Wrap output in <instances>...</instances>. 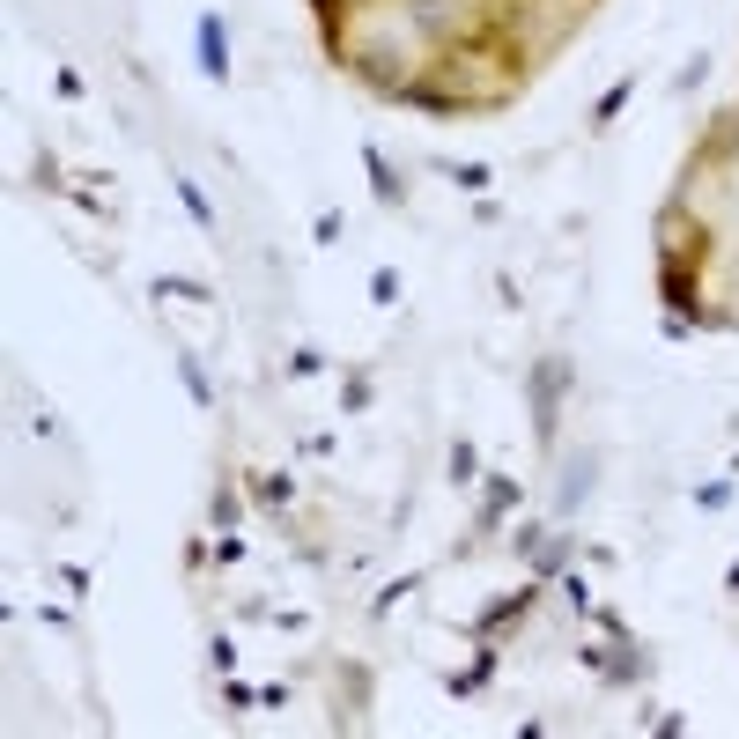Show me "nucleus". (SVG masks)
I'll return each mask as SVG.
<instances>
[{"label": "nucleus", "instance_id": "f257e3e1", "mask_svg": "<svg viewBox=\"0 0 739 739\" xmlns=\"http://www.w3.org/2000/svg\"><path fill=\"white\" fill-rule=\"evenodd\" d=\"M570 392V363L562 355H540L533 363V437H540V451H555V400Z\"/></svg>", "mask_w": 739, "mask_h": 739}, {"label": "nucleus", "instance_id": "f03ea898", "mask_svg": "<svg viewBox=\"0 0 739 739\" xmlns=\"http://www.w3.org/2000/svg\"><path fill=\"white\" fill-rule=\"evenodd\" d=\"M540 592H547V584L533 577L525 592H510V599H496V606H481V614H473V643H496V636H510V629H518V621L540 606Z\"/></svg>", "mask_w": 739, "mask_h": 739}, {"label": "nucleus", "instance_id": "7ed1b4c3", "mask_svg": "<svg viewBox=\"0 0 739 739\" xmlns=\"http://www.w3.org/2000/svg\"><path fill=\"white\" fill-rule=\"evenodd\" d=\"M658 296H666V311H680V318H703V274H695V259H673L666 252V267H658Z\"/></svg>", "mask_w": 739, "mask_h": 739}, {"label": "nucleus", "instance_id": "20e7f679", "mask_svg": "<svg viewBox=\"0 0 739 739\" xmlns=\"http://www.w3.org/2000/svg\"><path fill=\"white\" fill-rule=\"evenodd\" d=\"M525 503V488L510 481V473H488V488H481V510H473V540H488L496 533V525L510 518V510Z\"/></svg>", "mask_w": 739, "mask_h": 739}, {"label": "nucleus", "instance_id": "39448f33", "mask_svg": "<svg viewBox=\"0 0 739 739\" xmlns=\"http://www.w3.org/2000/svg\"><path fill=\"white\" fill-rule=\"evenodd\" d=\"M200 74L207 82H230V23H222L215 8L200 15Z\"/></svg>", "mask_w": 739, "mask_h": 739}, {"label": "nucleus", "instance_id": "423d86ee", "mask_svg": "<svg viewBox=\"0 0 739 739\" xmlns=\"http://www.w3.org/2000/svg\"><path fill=\"white\" fill-rule=\"evenodd\" d=\"M363 170H370V193H377V207H407V178L392 170V156L377 141H363Z\"/></svg>", "mask_w": 739, "mask_h": 739}, {"label": "nucleus", "instance_id": "0eeeda50", "mask_svg": "<svg viewBox=\"0 0 739 739\" xmlns=\"http://www.w3.org/2000/svg\"><path fill=\"white\" fill-rule=\"evenodd\" d=\"M570 555H577V533H547V540H540V555H533V577H540V584H555L562 570H570Z\"/></svg>", "mask_w": 739, "mask_h": 739}, {"label": "nucleus", "instance_id": "6e6552de", "mask_svg": "<svg viewBox=\"0 0 739 739\" xmlns=\"http://www.w3.org/2000/svg\"><path fill=\"white\" fill-rule=\"evenodd\" d=\"M444 466H451V473H444L451 488H473V481H481V451H473V437H451V444H444Z\"/></svg>", "mask_w": 739, "mask_h": 739}, {"label": "nucleus", "instance_id": "1a4fd4ad", "mask_svg": "<svg viewBox=\"0 0 739 739\" xmlns=\"http://www.w3.org/2000/svg\"><path fill=\"white\" fill-rule=\"evenodd\" d=\"M148 296H170V303H215V289H207V281H185V274H156V281H148Z\"/></svg>", "mask_w": 739, "mask_h": 739}, {"label": "nucleus", "instance_id": "9d476101", "mask_svg": "<svg viewBox=\"0 0 739 739\" xmlns=\"http://www.w3.org/2000/svg\"><path fill=\"white\" fill-rule=\"evenodd\" d=\"M170 193H178V207L193 215V230H207V237H215V207H207V193H200L193 178H170Z\"/></svg>", "mask_w": 739, "mask_h": 739}, {"label": "nucleus", "instance_id": "9b49d317", "mask_svg": "<svg viewBox=\"0 0 739 739\" xmlns=\"http://www.w3.org/2000/svg\"><path fill=\"white\" fill-rule=\"evenodd\" d=\"M629 97H636V74H621L614 89H599V104H592V126H614L621 111H629Z\"/></svg>", "mask_w": 739, "mask_h": 739}, {"label": "nucleus", "instance_id": "f8f14e48", "mask_svg": "<svg viewBox=\"0 0 739 739\" xmlns=\"http://www.w3.org/2000/svg\"><path fill=\"white\" fill-rule=\"evenodd\" d=\"M178 377H185V392H193V407H200V414L215 407V385H207V370H200V355H193V348H178Z\"/></svg>", "mask_w": 739, "mask_h": 739}, {"label": "nucleus", "instance_id": "ddd939ff", "mask_svg": "<svg viewBox=\"0 0 739 739\" xmlns=\"http://www.w3.org/2000/svg\"><path fill=\"white\" fill-rule=\"evenodd\" d=\"M444 178L459 185V193H473V200H488V185H496V170H488V163H444Z\"/></svg>", "mask_w": 739, "mask_h": 739}, {"label": "nucleus", "instance_id": "4468645a", "mask_svg": "<svg viewBox=\"0 0 739 739\" xmlns=\"http://www.w3.org/2000/svg\"><path fill=\"white\" fill-rule=\"evenodd\" d=\"M252 496L267 503V510H281V503L296 496V481H289V473H252Z\"/></svg>", "mask_w": 739, "mask_h": 739}, {"label": "nucleus", "instance_id": "2eb2a0df", "mask_svg": "<svg viewBox=\"0 0 739 739\" xmlns=\"http://www.w3.org/2000/svg\"><path fill=\"white\" fill-rule=\"evenodd\" d=\"M407 592H422V577H392V584H385V592H377V599H370V614H392V606H400Z\"/></svg>", "mask_w": 739, "mask_h": 739}, {"label": "nucleus", "instance_id": "dca6fc26", "mask_svg": "<svg viewBox=\"0 0 739 739\" xmlns=\"http://www.w3.org/2000/svg\"><path fill=\"white\" fill-rule=\"evenodd\" d=\"M370 303H377V311H385V303H400V274H392V267L370 274Z\"/></svg>", "mask_w": 739, "mask_h": 739}, {"label": "nucleus", "instance_id": "f3484780", "mask_svg": "<svg viewBox=\"0 0 739 739\" xmlns=\"http://www.w3.org/2000/svg\"><path fill=\"white\" fill-rule=\"evenodd\" d=\"M237 518H244L237 488H215V525H222V533H237Z\"/></svg>", "mask_w": 739, "mask_h": 739}, {"label": "nucleus", "instance_id": "a211bd4d", "mask_svg": "<svg viewBox=\"0 0 739 739\" xmlns=\"http://www.w3.org/2000/svg\"><path fill=\"white\" fill-rule=\"evenodd\" d=\"M584 488H592V459H577V466H570V488H562V510H577V503H584Z\"/></svg>", "mask_w": 739, "mask_h": 739}, {"label": "nucleus", "instance_id": "6ab92c4d", "mask_svg": "<svg viewBox=\"0 0 739 739\" xmlns=\"http://www.w3.org/2000/svg\"><path fill=\"white\" fill-rule=\"evenodd\" d=\"M340 407H348V414H363V407H370V377H363V370L340 385Z\"/></svg>", "mask_w": 739, "mask_h": 739}, {"label": "nucleus", "instance_id": "aec40b11", "mask_svg": "<svg viewBox=\"0 0 739 739\" xmlns=\"http://www.w3.org/2000/svg\"><path fill=\"white\" fill-rule=\"evenodd\" d=\"M695 503H703V510H725V503H732V481H703V488H695Z\"/></svg>", "mask_w": 739, "mask_h": 739}, {"label": "nucleus", "instance_id": "412c9836", "mask_svg": "<svg viewBox=\"0 0 739 739\" xmlns=\"http://www.w3.org/2000/svg\"><path fill=\"white\" fill-rule=\"evenodd\" d=\"M207 658H215V673H237V643H230V636L207 643Z\"/></svg>", "mask_w": 739, "mask_h": 739}, {"label": "nucleus", "instance_id": "4be33fe9", "mask_svg": "<svg viewBox=\"0 0 739 739\" xmlns=\"http://www.w3.org/2000/svg\"><path fill=\"white\" fill-rule=\"evenodd\" d=\"M562 592H570V606H577V614H592V584H584V577H570V570H562Z\"/></svg>", "mask_w": 739, "mask_h": 739}, {"label": "nucleus", "instance_id": "5701e85b", "mask_svg": "<svg viewBox=\"0 0 739 739\" xmlns=\"http://www.w3.org/2000/svg\"><path fill=\"white\" fill-rule=\"evenodd\" d=\"M540 540H547V525H518V533H510V547H518V555H540Z\"/></svg>", "mask_w": 739, "mask_h": 739}, {"label": "nucleus", "instance_id": "b1692460", "mask_svg": "<svg viewBox=\"0 0 739 739\" xmlns=\"http://www.w3.org/2000/svg\"><path fill=\"white\" fill-rule=\"evenodd\" d=\"M289 370H296V377H318V370H326V355H318V348H296Z\"/></svg>", "mask_w": 739, "mask_h": 739}, {"label": "nucleus", "instance_id": "393cba45", "mask_svg": "<svg viewBox=\"0 0 739 739\" xmlns=\"http://www.w3.org/2000/svg\"><path fill=\"white\" fill-rule=\"evenodd\" d=\"M60 584H67L74 599H89V570H82V562H60Z\"/></svg>", "mask_w": 739, "mask_h": 739}, {"label": "nucleus", "instance_id": "a878e982", "mask_svg": "<svg viewBox=\"0 0 739 739\" xmlns=\"http://www.w3.org/2000/svg\"><path fill=\"white\" fill-rule=\"evenodd\" d=\"M222 703H230V710H244V703H259V695L244 688V680H230V673H222Z\"/></svg>", "mask_w": 739, "mask_h": 739}, {"label": "nucleus", "instance_id": "bb28decb", "mask_svg": "<svg viewBox=\"0 0 739 739\" xmlns=\"http://www.w3.org/2000/svg\"><path fill=\"white\" fill-rule=\"evenodd\" d=\"M52 89H60L67 104H82V74H74V67H60V74H52Z\"/></svg>", "mask_w": 739, "mask_h": 739}, {"label": "nucleus", "instance_id": "cd10ccee", "mask_svg": "<svg viewBox=\"0 0 739 739\" xmlns=\"http://www.w3.org/2000/svg\"><path fill=\"white\" fill-rule=\"evenodd\" d=\"M658 333H666V340H688V333H695V318H680V311H666V318H658Z\"/></svg>", "mask_w": 739, "mask_h": 739}, {"label": "nucleus", "instance_id": "c85d7f7f", "mask_svg": "<svg viewBox=\"0 0 739 739\" xmlns=\"http://www.w3.org/2000/svg\"><path fill=\"white\" fill-rule=\"evenodd\" d=\"M311 237H318V244H340V215H333V207H326V215L311 222Z\"/></svg>", "mask_w": 739, "mask_h": 739}, {"label": "nucleus", "instance_id": "c756f323", "mask_svg": "<svg viewBox=\"0 0 739 739\" xmlns=\"http://www.w3.org/2000/svg\"><path fill=\"white\" fill-rule=\"evenodd\" d=\"M725 592H739V562H732V577H725Z\"/></svg>", "mask_w": 739, "mask_h": 739}]
</instances>
